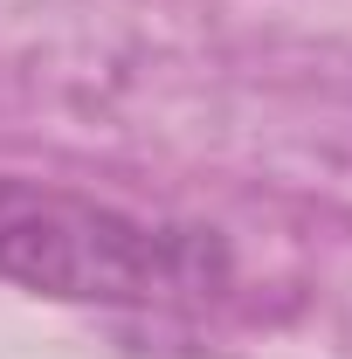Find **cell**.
<instances>
[{
    "label": "cell",
    "instance_id": "obj_1",
    "mask_svg": "<svg viewBox=\"0 0 352 359\" xmlns=\"http://www.w3.org/2000/svg\"><path fill=\"white\" fill-rule=\"evenodd\" d=\"M0 276L69 304H180L221 283V242L0 173Z\"/></svg>",
    "mask_w": 352,
    "mask_h": 359
}]
</instances>
